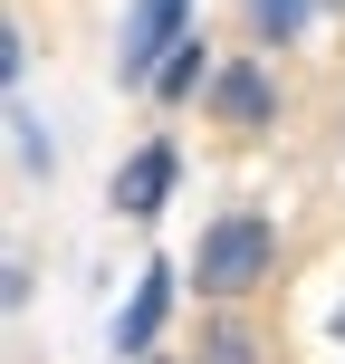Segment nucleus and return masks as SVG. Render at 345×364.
<instances>
[{"instance_id":"2","label":"nucleus","mask_w":345,"mask_h":364,"mask_svg":"<svg viewBox=\"0 0 345 364\" xmlns=\"http://www.w3.org/2000/svg\"><path fill=\"white\" fill-rule=\"evenodd\" d=\"M182 19H192V0H134L125 10V48H115V77L125 87H154L164 77V58L182 48Z\"/></svg>"},{"instance_id":"10","label":"nucleus","mask_w":345,"mask_h":364,"mask_svg":"<svg viewBox=\"0 0 345 364\" xmlns=\"http://www.w3.org/2000/svg\"><path fill=\"white\" fill-rule=\"evenodd\" d=\"M336 336H345V307H336Z\"/></svg>"},{"instance_id":"1","label":"nucleus","mask_w":345,"mask_h":364,"mask_svg":"<svg viewBox=\"0 0 345 364\" xmlns=\"http://www.w3.org/2000/svg\"><path fill=\"white\" fill-rule=\"evenodd\" d=\"M192 278H201V297H250L259 278H269V220L259 211L211 220V230L192 240Z\"/></svg>"},{"instance_id":"6","label":"nucleus","mask_w":345,"mask_h":364,"mask_svg":"<svg viewBox=\"0 0 345 364\" xmlns=\"http://www.w3.org/2000/svg\"><path fill=\"white\" fill-rule=\"evenodd\" d=\"M317 10H327V0H250V29H259V38H297Z\"/></svg>"},{"instance_id":"7","label":"nucleus","mask_w":345,"mask_h":364,"mask_svg":"<svg viewBox=\"0 0 345 364\" xmlns=\"http://www.w3.org/2000/svg\"><path fill=\"white\" fill-rule=\"evenodd\" d=\"M192 87H201V38H182L164 58V77H154V96H192Z\"/></svg>"},{"instance_id":"8","label":"nucleus","mask_w":345,"mask_h":364,"mask_svg":"<svg viewBox=\"0 0 345 364\" xmlns=\"http://www.w3.org/2000/svg\"><path fill=\"white\" fill-rule=\"evenodd\" d=\"M10 134H19V164L48 173V144H38V115H29V106H10Z\"/></svg>"},{"instance_id":"4","label":"nucleus","mask_w":345,"mask_h":364,"mask_svg":"<svg viewBox=\"0 0 345 364\" xmlns=\"http://www.w3.org/2000/svg\"><path fill=\"white\" fill-rule=\"evenodd\" d=\"M164 192H173V144H144L125 173H115V211H134V220L164 211Z\"/></svg>"},{"instance_id":"9","label":"nucleus","mask_w":345,"mask_h":364,"mask_svg":"<svg viewBox=\"0 0 345 364\" xmlns=\"http://www.w3.org/2000/svg\"><path fill=\"white\" fill-rule=\"evenodd\" d=\"M201 355H211V364H259V355H250V336H240V326H221V336H211Z\"/></svg>"},{"instance_id":"3","label":"nucleus","mask_w":345,"mask_h":364,"mask_svg":"<svg viewBox=\"0 0 345 364\" xmlns=\"http://www.w3.org/2000/svg\"><path fill=\"white\" fill-rule=\"evenodd\" d=\"M164 316H173V269L154 259V269L134 278V307L115 316V355H125V364H144V346L164 336Z\"/></svg>"},{"instance_id":"5","label":"nucleus","mask_w":345,"mask_h":364,"mask_svg":"<svg viewBox=\"0 0 345 364\" xmlns=\"http://www.w3.org/2000/svg\"><path fill=\"white\" fill-rule=\"evenodd\" d=\"M211 106H221V125H269L278 96H269V77L240 58V68H221V77H211Z\"/></svg>"}]
</instances>
